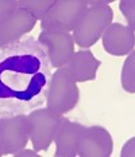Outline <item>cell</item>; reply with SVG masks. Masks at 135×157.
Instances as JSON below:
<instances>
[{"label": "cell", "mask_w": 135, "mask_h": 157, "mask_svg": "<svg viewBox=\"0 0 135 157\" xmlns=\"http://www.w3.org/2000/svg\"><path fill=\"white\" fill-rule=\"evenodd\" d=\"M80 99V90L77 83L68 75L63 67L57 69L51 75L46 94V108L53 112L63 114L72 112Z\"/></svg>", "instance_id": "3"}, {"label": "cell", "mask_w": 135, "mask_h": 157, "mask_svg": "<svg viewBox=\"0 0 135 157\" xmlns=\"http://www.w3.org/2000/svg\"><path fill=\"white\" fill-rule=\"evenodd\" d=\"M55 0H19V8L30 13L35 20H42Z\"/></svg>", "instance_id": "13"}, {"label": "cell", "mask_w": 135, "mask_h": 157, "mask_svg": "<svg viewBox=\"0 0 135 157\" xmlns=\"http://www.w3.org/2000/svg\"><path fill=\"white\" fill-rule=\"evenodd\" d=\"M87 8V0H55L41 20V31L54 30L72 33L79 17Z\"/></svg>", "instance_id": "5"}, {"label": "cell", "mask_w": 135, "mask_h": 157, "mask_svg": "<svg viewBox=\"0 0 135 157\" xmlns=\"http://www.w3.org/2000/svg\"><path fill=\"white\" fill-rule=\"evenodd\" d=\"M37 20L20 8L7 13L0 19V48L20 40L22 36L34 30Z\"/></svg>", "instance_id": "8"}, {"label": "cell", "mask_w": 135, "mask_h": 157, "mask_svg": "<svg viewBox=\"0 0 135 157\" xmlns=\"http://www.w3.org/2000/svg\"><path fill=\"white\" fill-rule=\"evenodd\" d=\"M134 138H131V140H129L126 142V145L123 146V149H122V153H120V156L122 157H127V156H130V157H133L134 156Z\"/></svg>", "instance_id": "17"}, {"label": "cell", "mask_w": 135, "mask_h": 157, "mask_svg": "<svg viewBox=\"0 0 135 157\" xmlns=\"http://www.w3.org/2000/svg\"><path fill=\"white\" fill-rule=\"evenodd\" d=\"M30 141L27 114L0 116V144L3 155H14Z\"/></svg>", "instance_id": "7"}, {"label": "cell", "mask_w": 135, "mask_h": 157, "mask_svg": "<svg viewBox=\"0 0 135 157\" xmlns=\"http://www.w3.org/2000/svg\"><path fill=\"white\" fill-rule=\"evenodd\" d=\"M113 0H87L88 7H101V6H108L111 4Z\"/></svg>", "instance_id": "19"}, {"label": "cell", "mask_w": 135, "mask_h": 157, "mask_svg": "<svg viewBox=\"0 0 135 157\" xmlns=\"http://www.w3.org/2000/svg\"><path fill=\"white\" fill-rule=\"evenodd\" d=\"M113 151V141L109 132L103 126L84 128L79 140L77 156L109 157Z\"/></svg>", "instance_id": "9"}, {"label": "cell", "mask_w": 135, "mask_h": 157, "mask_svg": "<svg viewBox=\"0 0 135 157\" xmlns=\"http://www.w3.org/2000/svg\"><path fill=\"white\" fill-rule=\"evenodd\" d=\"M51 69L33 36L0 48V116L27 114L43 105Z\"/></svg>", "instance_id": "1"}, {"label": "cell", "mask_w": 135, "mask_h": 157, "mask_svg": "<svg viewBox=\"0 0 135 157\" xmlns=\"http://www.w3.org/2000/svg\"><path fill=\"white\" fill-rule=\"evenodd\" d=\"M100 67V60L96 59L89 50L74 51L70 60L63 66V69L72 79L79 82H87L96 79V74Z\"/></svg>", "instance_id": "12"}, {"label": "cell", "mask_w": 135, "mask_h": 157, "mask_svg": "<svg viewBox=\"0 0 135 157\" xmlns=\"http://www.w3.org/2000/svg\"><path fill=\"white\" fill-rule=\"evenodd\" d=\"M112 19L113 11L109 6L88 7L72 31L73 42L83 50H88L101 39L103 33L112 23Z\"/></svg>", "instance_id": "2"}, {"label": "cell", "mask_w": 135, "mask_h": 157, "mask_svg": "<svg viewBox=\"0 0 135 157\" xmlns=\"http://www.w3.org/2000/svg\"><path fill=\"white\" fill-rule=\"evenodd\" d=\"M14 157H39L37 151H34V149H20L19 152L14 153Z\"/></svg>", "instance_id": "18"}, {"label": "cell", "mask_w": 135, "mask_h": 157, "mask_svg": "<svg viewBox=\"0 0 135 157\" xmlns=\"http://www.w3.org/2000/svg\"><path fill=\"white\" fill-rule=\"evenodd\" d=\"M37 40L43 48L50 66L54 69L63 67L74 54V42L70 33L43 30Z\"/></svg>", "instance_id": "6"}, {"label": "cell", "mask_w": 135, "mask_h": 157, "mask_svg": "<svg viewBox=\"0 0 135 157\" xmlns=\"http://www.w3.org/2000/svg\"><path fill=\"white\" fill-rule=\"evenodd\" d=\"M134 58H135L134 51H131L129 56H127L126 62H124L122 74H120L122 86L130 94H134L135 93V59Z\"/></svg>", "instance_id": "14"}, {"label": "cell", "mask_w": 135, "mask_h": 157, "mask_svg": "<svg viewBox=\"0 0 135 157\" xmlns=\"http://www.w3.org/2000/svg\"><path fill=\"white\" fill-rule=\"evenodd\" d=\"M3 156V151H2V144H0V157Z\"/></svg>", "instance_id": "20"}, {"label": "cell", "mask_w": 135, "mask_h": 157, "mask_svg": "<svg viewBox=\"0 0 135 157\" xmlns=\"http://www.w3.org/2000/svg\"><path fill=\"white\" fill-rule=\"evenodd\" d=\"M19 8V0H0V19Z\"/></svg>", "instance_id": "16"}, {"label": "cell", "mask_w": 135, "mask_h": 157, "mask_svg": "<svg viewBox=\"0 0 135 157\" xmlns=\"http://www.w3.org/2000/svg\"><path fill=\"white\" fill-rule=\"evenodd\" d=\"M120 12L123 13L124 19L127 20L130 28H135V2L134 0H122L119 3Z\"/></svg>", "instance_id": "15"}, {"label": "cell", "mask_w": 135, "mask_h": 157, "mask_svg": "<svg viewBox=\"0 0 135 157\" xmlns=\"http://www.w3.org/2000/svg\"><path fill=\"white\" fill-rule=\"evenodd\" d=\"M84 125L79 122L62 118L61 124L57 128L54 134L55 144V157H76L79 151V140L81 132L84 130Z\"/></svg>", "instance_id": "11"}, {"label": "cell", "mask_w": 135, "mask_h": 157, "mask_svg": "<svg viewBox=\"0 0 135 157\" xmlns=\"http://www.w3.org/2000/svg\"><path fill=\"white\" fill-rule=\"evenodd\" d=\"M63 116L45 109H34L27 113L28 130H30V141L33 144L34 151L46 152L54 140L57 128L61 124Z\"/></svg>", "instance_id": "4"}, {"label": "cell", "mask_w": 135, "mask_h": 157, "mask_svg": "<svg viewBox=\"0 0 135 157\" xmlns=\"http://www.w3.org/2000/svg\"><path fill=\"white\" fill-rule=\"evenodd\" d=\"M101 42L105 52L113 56H124L134 51L135 33L122 23H111L103 33Z\"/></svg>", "instance_id": "10"}]
</instances>
